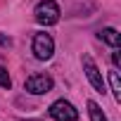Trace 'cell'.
Instances as JSON below:
<instances>
[{
	"label": "cell",
	"mask_w": 121,
	"mask_h": 121,
	"mask_svg": "<svg viewBox=\"0 0 121 121\" xmlns=\"http://www.w3.org/2000/svg\"><path fill=\"white\" fill-rule=\"evenodd\" d=\"M100 38H102L107 45H112V48H119V45H121V36H119V31L112 29V26L102 29V31H100Z\"/></svg>",
	"instance_id": "obj_6"
},
{
	"label": "cell",
	"mask_w": 121,
	"mask_h": 121,
	"mask_svg": "<svg viewBox=\"0 0 121 121\" xmlns=\"http://www.w3.org/2000/svg\"><path fill=\"white\" fill-rule=\"evenodd\" d=\"M50 116L55 121H78V109L67 100H57L50 104Z\"/></svg>",
	"instance_id": "obj_2"
},
{
	"label": "cell",
	"mask_w": 121,
	"mask_h": 121,
	"mask_svg": "<svg viewBox=\"0 0 121 121\" xmlns=\"http://www.w3.org/2000/svg\"><path fill=\"white\" fill-rule=\"evenodd\" d=\"M83 71H86V76H88V81H90V86L97 90V93H107V86H104V78H102V74H100V69H97V64L93 62V57L90 55H83Z\"/></svg>",
	"instance_id": "obj_3"
},
{
	"label": "cell",
	"mask_w": 121,
	"mask_h": 121,
	"mask_svg": "<svg viewBox=\"0 0 121 121\" xmlns=\"http://www.w3.org/2000/svg\"><path fill=\"white\" fill-rule=\"evenodd\" d=\"M88 114H90V121H107V116H104V112L100 109V104L97 102H88Z\"/></svg>",
	"instance_id": "obj_7"
},
{
	"label": "cell",
	"mask_w": 121,
	"mask_h": 121,
	"mask_svg": "<svg viewBox=\"0 0 121 121\" xmlns=\"http://www.w3.org/2000/svg\"><path fill=\"white\" fill-rule=\"evenodd\" d=\"M112 62H114V67H119V64H121V57H119V52H114V55H112Z\"/></svg>",
	"instance_id": "obj_10"
},
{
	"label": "cell",
	"mask_w": 121,
	"mask_h": 121,
	"mask_svg": "<svg viewBox=\"0 0 121 121\" xmlns=\"http://www.w3.org/2000/svg\"><path fill=\"white\" fill-rule=\"evenodd\" d=\"M33 14H36V22H38V24L52 26V24L59 22V5L55 3V0H43V3L36 5Z\"/></svg>",
	"instance_id": "obj_1"
},
{
	"label": "cell",
	"mask_w": 121,
	"mask_h": 121,
	"mask_svg": "<svg viewBox=\"0 0 121 121\" xmlns=\"http://www.w3.org/2000/svg\"><path fill=\"white\" fill-rule=\"evenodd\" d=\"M52 52H55V40H52V36L50 33H36L33 36V55H36V59H50L52 57Z\"/></svg>",
	"instance_id": "obj_4"
},
{
	"label": "cell",
	"mask_w": 121,
	"mask_h": 121,
	"mask_svg": "<svg viewBox=\"0 0 121 121\" xmlns=\"http://www.w3.org/2000/svg\"><path fill=\"white\" fill-rule=\"evenodd\" d=\"M52 78L48 76V74H33V76H29L26 78V83H24V88L31 93V95H45V93H50L52 90Z\"/></svg>",
	"instance_id": "obj_5"
},
{
	"label": "cell",
	"mask_w": 121,
	"mask_h": 121,
	"mask_svg": "<svg viewBox=\"0 0 121 121\" xmlns=\"http://www.w3.org/2000/svg\"><path fill=\"white\" fill-rule=\"evenodd\" d=\"M10 86H12V78H10L7 69H5V67H0V88H10Z\"/></svg>",
	"instance_id": "obj_9"
},
{
	"label": "cell",
	"mask_w": 121,
	"mask_h": 121,
	"mask_svg": "<svg viewBox=\"0 0 121 121\" xmlns=\"http://www.w3.org/2000/svg\"><path fill=\"white\" fill-rule=\"evenodd\" d=\"M109 83H112V90H114L116 102H121V83H119V71H109Z\"/></svg>",
	"instance_id": "obj_8"
}]
</instances>
